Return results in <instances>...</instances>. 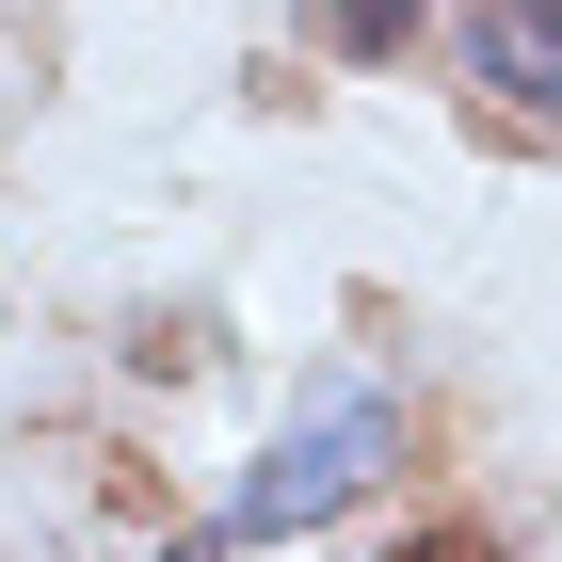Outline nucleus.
I'll return each instance as SVG.
<instances>
[{
	"mask_svg": "<svg viewBox=\"0 0 562 562\" xmlns=\"http://www.w3.org/2000/svg\"><path fill=\"white\" fill-rule=\"evenodd\" d=\"M386 467H402V402L370 386V370H338V386H322V402H305V418L258 450V482H241V530H258V547H273V530H322L338 498H370Z\"/></svg>",
	"mask_w": 562,
	"mask_h": 562,
	"instance_id": "1",
	"label": "nucleus"
},
{
	"mask_svg": "<svg viewBox=\"0 0 562 562\" xmlns=\"http://www.w3.org/2000/svg\"><path fill=\"white\" fill-rule=\"evenodd\" d=\"M482 81L515 130H562V0H482Z\"/></svg>",
	"mask_w": 562,
	"mask_h": 562,
	"instance_id": "2",
	"label": "nucleus"
},
{
	"mask_svg": "<svg viewBox=\"0 0 562 562\" xmlns=\"http://www.w3.org/2000/svg\"><path fill=\"white\" fill-rule=\"evenodd\" d=\"M386 562H515V547H498V530H467V515H434V530H402Z\"/></svg>",
	"mask_w": 562,
	"mask_h": 562,
	"instance_id": "3",
	"label": "nucleus"
},
{
	"mask_svg": "<svg viewBox=\"0 0 562 562\" xmlns=\"http://www.w3.org/2000/svg\"><path fill=\"white\" fill-rule=\"evenodd\" d=\"M402 33H418V0H353L338 16V48H402Z\"/></svg>",
	"mask_w": 562,
	"mask_h": 562,
	"instance_id": "4",
	"label": "nucleus"
}]
</instances>
